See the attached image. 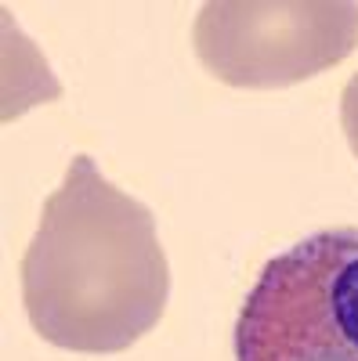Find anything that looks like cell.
I'll list each match as a JSON object with an SVG mask.
<instances>
[{
  "label": "cell",
  "mask_w": 358,
  "mask_h": 361,
  "mask_svg": "<svg viewBox=\"0 0 358 361\" xmlns=\"http://www.w3.org/2000/svg\"><path fill=\"white\" fill-rule=\"evenodd\" d=\"M203 69L228 87L272 90L340 66L358 47L351 0H210L192 25Z\"/></svg>",
  "instance_id": "cell-3"
},
{
  "label": "cell",
  "mask_w": 358,
  "mask_h": 361,
  "mask_svg": "<svg viewBox=\"0 0 358 361\" xmlns=\"http://www.w3.org/2000/svg\"><path fill=\"white\" fill-rule=\"evenodd\" d=\"M235 361H358V228H322L261 267Z\"/></svg>",
  "instance_id": "cell-2"
},
{
  "label": "cell",
  "mask_w": 358,
  "mask_h": 361,
  "mask_svg": "<svg viewBox=\"0 0 358 361\" xmlns=\"http://www.w3.org/2000/svg\"><path fill=\"white\" fill-rule=\"evenodd\" d=\"M170 264L145 202L76 156L22 257V304L40 340L76 354H119L160 325Z\"/></svg>",
  "instance_id": "cell-1"
},
{
  "label": "cell",
  "mask_w": 358,
  "mask_h": 361,
  "mask_svg": "<svg viewBox=\"0 0 358 361\" xmlns=\"http://www.w3.org/2000/svg\"><path fill=\"white\" fill-rule=\"evenodd\" d=\"M340 127H344V134H347L351 152L358 156V73L347 80L344 94H340Z\"/></svg>",
  "instance_id": "cell-4"
}]
</instances>
